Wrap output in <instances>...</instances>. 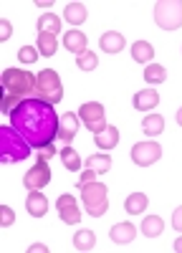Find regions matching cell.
Returning <instances> with one entry per match:
<instances>
[{"mask_svg": "<svg viewBox=\"0 0 182 253\" xmlns=\"http://www.w3.org/2000/svg\"><path fill=\"white\" fill-rule=\"evenodd\" d=\"M58 124L61 119L53 104H46L36 96L23 99L10 112V126L36 150H43L46 144H51L58 137Z\"/></svg>", "mask_w": 182, "mask_h": 253, "instance_id": "6da1fadb", "label": "cell"}, {"mask_svg": "<svg viewBox=\"0 0 182 253\" xmlns=\"http://www.w3.org/2000/svg\"><path fill=\"white\" fill-rule=\"evenodd\" d=\"M0 84H3V104H0V109L5 114H10L23 99H31L36 94V76L26 69H5Z\"/></svg>", "mask_w": 182, "mask_h": 253, "instance_id": "7a4b0ae2", "label": "cell"}, {"mask_svg": "<svg viewBox=\"0 0 182 253\" xmlns=\"http://www.w3.org/2000/svg\"><path fill=\"white\" fill-rule=\"evenodd\" d=\"M33 147L20 137L13 126H0V162L3 165H13L31 157Z\"/></svg>", "mask_w": 182, "mask_h": 253, "instance_id": "3957f363", "label": "cell"}, {"mask_svg": "<svg viewBox=\"0 0 182 253\" xmlns=\"http://www.w3.org/2000/svg\"><path fill=\"white\" fill-rule=\"evenodd\" d=\"M81 187V200H84V210L91 218H101L109 210V200H107V185L104 182H84Z\"/></svg>", "mask_w": 182, "mask_h": 253, "instance_id": "277c9868", "label": "cell"}, {"mask_svg": "<svg viewBox=\"0 0 182 253\" xmlns=\"http://www.w3.org/2000/svg\"><path fill=\"white\" fill-rule=\"evenodd\" d=\"M36 99L53 104V107L64 99V84H61V76L53 69H43L36 76Z\"/></svg>", "mask_w": 182, "mask_h": 253, "instance_id": "5b68a950", "label": "cell"}, {"mask_svg": "<svg viewBox=\"0 0 182 253\" xmlns=\"http://www.w3.org/2000/svg\"><path fill=\"white\" fill-rule=\"evenodd\" d=\"M154 23L162 31H177L182 26V3L180 0H159V3H154Z\"/></svg>", "mask_w": 182, "mask_h": 253, "instance_id": "8992f818", "label": "cell"}, {"mask_svg": "<svg viewBox=\"0 0 182 253\" xmlns=\"http://www.w3.org/2000/svg\"><path fill=\"white\" fill-rule=\"evenodd\" d=\"M78 117L84 119V126L89 132H101L107 126V112H104V107H101L99 101H86L84 107L78 109Z\"/></svg>", "mask_w": 182, "mask_h": 253, "instance_id": "52a82bcc", "label": "cell"}, {"mask_svg": "<svg viewBox=\"0 0 182 253\" xmlns=\"http://www.w3.org/2000/svg\"><path fill=\"white\" fill-rule=\"evenodd\" d=\"M162 157V147L157 142H137L132 147V162L139 167H149Z\"/></svg>", "mask_w": 182, "mask_h": 253, "instance_id": "ba28073f", "label": "cell"}, {"mask_svg": "<svg viewBox=\"0 0 182 253\" xmlns=\"http://www.w3.org/2000/svg\"><path fill=\"white\" fill-rule=\"evenodd\" d=\"M51 182V167H48V160H38L36 167H31V170L26 172L23 177V185L28 190H40V187H46Z\"/></svg>", "mask_w": 182, "mask_h": 253, "instance_id": "9c48e42d", "label": "cell"}, {"mask_svg": "<svg viewBox=\"0 0 182 253\" xmlns=\"http://www.w3.org/2000/svg\"><path fill=\"white\" fill-rule=\"evenodd\" d=\"M56 208H58V218L64 220L66 225H78L81 210H78V203H76L73 195H61L56 200Z\"/></svg>", "mask_w": 182, "mask_h": 253, "instance_id": "30bf717a", "label": "cell"}, {"mask_svg": "<svg viewBox=\"0 0 182 253\" xmlns=\"http://www.w3.org/2000/svg\"><path fill=\"white\" fill-rule=\"evenodd\" d=\"M99 46H101L104 53H119V51H124L127 41H124V36H121L119 31H107V33H101Z\"/></svg>", "mask_w": 182, "mask_h": 253, "instance_id": "8fae6325", "label": "cell"}, {"mask_svg": "<svg viewBox=\"0 0 182 253\" xmlns=\"http://www.w3.org/2000/svg\"><path fill=\"white\" fill-rule=\"evenodd\" d=\"M78 132V117L76 114H64L61 117V124H58V139L64 142V147L71 144V139L76 137Z\"/></svg>", "mask_w": 182, "mask_h": 253, "instance_id": "7c38bea8", "label": "cell"}, {"mask_svg": "<svg viewBox=\"0 0 182 253\" xmlns=\"http://www.w3.org/2000/svg\"><path fill=\"white\" fill-rule=\"evenodd\" d=\"M109 238L116 243V246H127L137 238V228L132 223H116L111 230H109Z\"/></svg>", "mask_w": 182, "mask_h": 253, "instance_id": "4fadbf2b", "label": "cell"}, {"mask_svg": "<svg viewBox=\"0 0 182 253\" xmlns=\"http://www.w3.org/2000/svg\"><path fill=\"white\" fill-rule=\"evenodd\" d=\"M89 46V38H86V33H81V31H69V33H64V48H69L71 53H84V51H89L86 48Z\"/></svg>", "mask_w": 182, "mask_h": 253, "instance_id": "5bb4252c", "label": "cell"}, {"mask_svg": "<svg viewBox=\"0 0 182 253\" xmlns=\"http://www.w3.org/2000/svg\"><path fill=\"white\" fill-rule=\"evenodd\" d=\"M132 104H134V109H137V112H149V109H154L157 104H159V94H157V89L137 91L134 99H132Z\"/></svg>", "mask_w": 182, "mask_h": 253, "instance_id": "9a60e30c", "label": "cell"}, {"mask_svg": "<svg viewBox=\"0 0 182 253\" xmlns=\"http://www.w3.org/2000/svg\"><path fill=\"white\" fill-rule=\"evenodd\" d=\"M26 208H28V213H31L33 218H43V215L48 213V200H46L43 193L31 190V195H28V200H26Z\"/></svg>", "mask_w": 182, "mask_h": 253, "instance_id": "2e32d148", "label": "cell"}, {"mask_svg": "<svg viewBox=\"0 0 182 253\" xmlns=\"http://www.w3.org/2000/svg\"><path fill=\"white\" fill-rule=\"evenodd\" d=\"M94 144L101 147V150H111V147L119 144V129H116V126H109V124H107L101 132L94 134Z\"/></svg>", "mask_w": 182, "mask_h": 253, "instance_id": "e0dca14e", "label": "cell"}, {"mask_svg": "<svg viewBox=\"0 0 182 253\" xmlns=\"http://www.w3.org/2000/svg\"><path fill=\"white\" fill-rule=\"evenodd\" d=\"M86 15H89V10H86L84 3H69L64 8V18H66V23H71V26H81L86 20Z\"/></svg>", "mask_w": 182, "mask_h": 253, "instance_id": "ac0fdd59", "label": "cell"}, {"mask_svg": "<svg viewBox=\"0 0 182 253\" xmlns=\"http://www.w3.org/2000/svg\"><path fill=\"white\" fill-rule=\"evenodd\" d=\"M147 205H149V198L145 195V193H132L127 200H124V210L129 215H142L147 210Z\"/></svg>", "mask_w": 182, "mask_h": 253, "instance_id": "d6986e66", "label": "cell"}, {"mask_svg": "<svg viewBox=\"0 0 182 253\" xmlns=\"http://www.w3.org/2000/svg\"><path fill=\"white\" fill-rule=\"evenodd\" d=\"M139 228H142V233H145V238H157V236H162V230H165V223H162L159 215H147Z\"/></svg>", "mask_w": 182, "mask_h": 253, "instance_id": "ffe728a7", "label": "cell"}, {"mask_svg": "<svg viewBox=\"0 0 182 253\" xmlns=\"http://www.w3.org/2000/svg\"><path fill=\"white\" fill-rule=\"evenodd\" d=\"M165 79H167V69L162 63H149L145 69V81L149 86H159V84H165Z\"/></svg>", "mask_w": 182, "mask_h": 253, "instance_id": "44dd1931", "label": "cell"}, {"mask_svg": "<svg viewBox=\"0 0 182 253\" xmlns=\"http://www.w3.org/2000/svg\"><path fill=\"white\" fill-rule=\"evenodd\" d=\"M132 58L137 63H149L154 58V48L152 43H147V41H137V43L132 46Z\"/></svg>", "mask_w": 182, "mask_h": 253, "instance_id": "7402d4cb", "label": "cell"}, {"mask_svg": "<svg viewBox=\"0 0 182 253\" xmlns=\"http://www.w3.org/2000/svg\"><path fill=\"white\" fill-rule=\"evenodd\" d=\"M38 31L40 33H51V36H58L61 33V18L53 15V13H46L38 18Z\"/></svg>", "mask_w": 182, "mask_h": 253, "instance_id": "603a6c76", "label": "cell"}, {"mask_svg": "<svg viewBox=\"0 0 182 253\" xmlns=\"http://www.w3.org/2000/svg\"><path fill=\"white\" fill-rule=\"evenodd\" d=\"M94 246H96L94 230H86V228L76 230V236H73V248H76V251H91Z\"/></svg>", "mask_w": 182, "mask_h": 253, "instance_id": "cb8c5ba5", "label": "cell"}, {"mask_svg": "<svg viewBox=\"0 0 182 253\" xmlns=\"http://www.w3.org/2000/svg\"><path fill=\"white\" fill-rule=\"evenodd\" d=\"M142 129H145V134H149V137L162 134V132H165V117H159V114L145 117V122H142Z\"/></svg>", "mask_w": 182, "mask_h": 253, "instance_id": "d4e9b609", "label": "cell"}, {"mask_svg": "<svg viewBox=\"0 0 182 253\" xmlns=\"http://www.w3.org/2000/svg\"><path fill=\"white\" fill-rule=\"evenodd\" d=\"M36 46H38V53H43L46 58H51L56 51H58V43H56V36L51 33H38V41H36Z\"/></svg>", "mask_w": 182, "mask_h": 253, "instance_id": "484cf974", "label": "cell"}, {"mask_svg": "<svg viewBox=\"0 0 182 253\" xmlns=\"http://www.w3.org/2000/svg\"><path fill=\"white\" fill-rule=\"evenodd\" d=\"M89 170H94L96 175L99 172H109L111 170V157L109 155H91V157H86V162H84Z\"/></svg>", "mask_w": 182, "mask_h": 253, "instance_id": "4316f807", "label": "cell"}, {"mask_svg": "<svg viewBox=\"0 0 182 253\" xmlns=\"http://www.w3.org/2000/svg\"><path fill=\"white\" fill-rule=\"evenodd\" d=\"M61 160H64V167L71 172H78L81 170V157L73 147H64V152H61Z\"/></svg>", "mask_w": 182, "mask_h": 253, "instance_id": "83f0119b", "label": "cell"}, {"mask_svg": "<svg viewBox=\"0 0 182 253\" xmlns=\"http://www.w3.org/2000/svg\"><path fill=\"white\" fill-rule=\"evenodd\" d=\"M76 66H78L81 71H94V69L99 66V56H96L94 51L78 53V56H76Z\"/></svg>", "mask_w": 182, "mask_h": 253, "instance_id": "f1b7e54d", "label": "cell"}, {"mask_svg": "<svg viewBox=\"0 0 182 253\" xmlns=\"http://www.w3.org/2000/svg\"><path fill=\"white\" fill-rule=\"evenodd\" d=\"M18 61H20V63H36V61H38V48L23 46V48L18 51Z\"/></svg>", "mask_w": 182, "mask_h": 253, "instance_id": "f546056e", "label": "cell"}, {"mask_svg": "<svg viewBox=\"0 0 182 253\" xmlns=\"http://www.w3.org/2000/svg\"><path fill=\"white\" fill-rule=\"evenodd\" d=\"M15 223V213H13V208L8 205H0V228H8Z\"/></svg>", "mask_w": 182, "mask_h": 253, "instance_id": "4dcf8cb0", "label": "cell"}, {"mask_svg": "<svg viewBox=\"0 0 182 253\" xmlns=\"http://www.w3.org/2000/svg\"><path fill=\"white\" fill-rule=\"evenodd\" d=\"M10 33H13V26H10V20H0V41H8L10 38Z\"/></svg>", "mask_w": 182, "mask_h": 253, "instance_id": "1f68e13d", "label": "cell"}, {"mask_svg": "<svg viewBox=\"0 0 182 253\" xmlns=\"http://www.w3.org/2000/svg\"><path fill=\"white\" fill-rule=\"evenodd\" d=\"M172 228L182 233V205L175 208V213H172Z\"/></svg>", "mask_w": 182, "mask_h": 253, "instance_id": "d6a6232c", "label": "cell"}, {"mask_svg": "<svg viewBox=\"0 0 182 253\" xmlns=\"http://www.w3.org/2000/svg\"><path fill=\"white\" fill-rule=\"evenodd\" d=\"M56 155V147H51V144H46L43 150H38V160H51Z\"/></svg>", "mask_w": 182, "mask_h": 253, "instance_id": "836d02e7", "label": "cell"}, {"mask_svg": "<svg viewBox=\"0 0 182 253\" xmlns=\"http://www.w3.org/2000/svg\"><path fill=\"white\" fill-rule=\"evenodd\" d=\"M94 177H96V172L86 167V170L81 172V177H78V185H84V182H94Z\"/></svg>", "mask_w": 182, "mask_h": 253, "instance_id": "e575fe53", "label": "cell"}, {"mask_svg": "<svg viewBox=\"0 0 182 253\" xmlns=\"http://www.w3.org/2000/svg\"><path fill=\"white\" fill-rule=\"evenodd\" d=\"M28 253H48V246H46V243H33V246L28 248Z\"/></svg>", "mask_w": 182, "mask_h": 253, "instance_id": "d590c367", "label": "cell"}, {"mask_svg": "<svg viewBox=\"0 0 182 253\" xmlns=\"http://www.w3.org/2000/svg\"><path fill=\"white\" fill-rule=\"evenodd\" d=\"M36 5H40V8H51L53 3H51V0H36Z\"/></svg>", "mask_w": 182, "mask_h": 253, "instance_id": "8d00e7d4", "label": "cell"}, {"mask_svg": "<svg viewBox=\"0 0 182 253\" xmlns=\"http://www.w3.org/2000/svg\"><path fill=\"white\" fill-rule=\"evenodd\" d=\"M175 251H177V253H182V236L175 241Z\"/></svg>", "mask_w": 182, "mask_h": 253, "instance_id": "74e56055", "label": "cell"}, {"mask_svg": "<svg viewBox=\"0 0 182 253\" xmlns=\"http://www.w3.org/2000/svg\"><path fill=\"white\" fill-rule=\"evenodd\" d=\"M177 124H180V126H182V107H180V109H177Z\"/></svg>", "mask_w": 182, "mask_h": 253, "instance_id": "f35d334b", "label": "cell"}]
</instances>
